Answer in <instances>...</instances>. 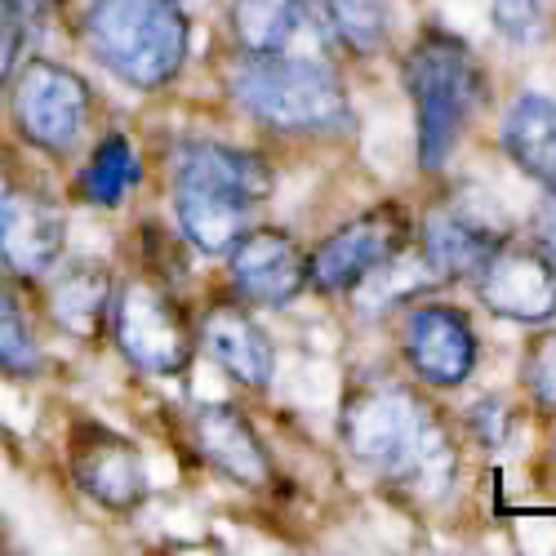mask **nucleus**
<instances>
[{
	"mask_svg": "<svg viewBox=\"0 0 556 556\" xmlns=\"http://www.w3.org/2000/svg\"><path fill=\"white\" fill-rule=\"evenodd\" d=\"M67 468L85 498H94L108 513H134L148 498V463L129 437L103 424H76L67 441Z\"/></svg>",
	"mask_w": 556,
	"mask_h": 556,
	"instance_id": "nucleus-9",
	"label": "nucleus"
},
{
	"mask_svg": "<svg viewBox=\"0 0 556 556\" xmlns=\"http://www.w3.org/2000/svg\"><path fill=\"white\" fill-rule=\"evenodd\" d=\"M534 250L556 263V197H547L534 214Z\"/></svg>",
	"mask_w": 556,
	"mask_h": 556,
	"instance_id": "nucleus-29",
	"label": "nucleus"
},
{
	"mask_svg": "<svg viewBox=\"0 0 556 556\" xmlns=\"http://www.w3.org/2000/svg\"><path fill=\"white\" fill-rule=\"evenodd\" d=\"M85 45L129 89H165L188 63L192 23L178 0H89L80 14Z\"/></svg>",
	"mask_w": 556,
	"mask_h": 556,
	"instance_id": "nucleus-4",
	"label": "nucleus"
},
{
	"mask_svg": "<svg viewBox=\"0 0 556 556\" xmlns=\"http://www.w3.org/2000/svg\"><path fill=\"white\" fill-rule=\"evenodd\" d=\"M348 454L375 477L414 498H445L458 472V450L441 414L396 379H365L339 409Z\"/></svg>",
	"mask_w": 556,
	"mask_h": 556,
	"instance_id": "nucleus-1",
	"label": "nucleus"
},
{
	"mask_svg": "<svg viewBox=\"0 0 556 556\" xmlns=\"http://www.w3.org/2000/svg\"><path fill=\"white\" fill-rule=\"evenodd\" d=\"M401 356L428 388H458L472 379L481 343L472 320L450 303H414L401 320Z\"/></svg>",
	"mask_w": 556,
	"mask_h": 556,
	"instance_id": "nucleus-8",
	"label": "nucleus"
},
{
	"mask_svg": "<svg viewBox=\"0 0 556 556\" xmlns=\"http://www.w3.org/2000/svg\"><path fill=\"white\" fill-rule=\"evenodd\" d=\"M138 178H143V165H138V148L129 143V134H108L94 148V156L85 161L76 188L89 205L116 210L138 188Z\"/></svg>",
	"mask_w": 556,
	"mask_h": 556,
	"instance_id": "nucleus-22",
	"label": "nucleus"
},
{
	"mask_svg": "<svg viewBox=\"0 0 556 556\" xmlns=\"http://www.w3.org/2000/svg\"><path fill=\"white\" fill-rule=\"evenodd\" d=\"M227 94L245 116L276 134H348L352 99L343 80L299 54H237L227 67Z\"/></svg>",
	"mask_w": 556,
	"mask_h": 556,
	"instance_id": "nucleus-3",
	"label": "nucleus"
},
{
	"mask_svg": "<svg viewBox=\"0 0 556 556\" xmlns=\"http://www.w3.org/2000/svg\"><path fill=\"white\" fill-rule=\"evenodd\" d=\"M494 31L513 45H543L552 31V0H494Z\"/></svg>",
	"mask_w": 556,
	"mask_h": 556,
	"instance_id": "nucleus-24",
	"label": "nucleus"
},
{
	"mask_svg": "<svg viewBox=\"0 0 556 556\" xmlns=\"http://www.w3.org/2000/svg\"><path fill=\"white\" fill-rule=\"evenodd\" d=\"M503 152L521 174H530L547 197H556V103L543 94H521L503 116Z\"/></svg>",
	"mask_w": 556,
	"mask_h": 556,
	"instance_id": "nucleus-18",
	"label": "nucleus"
},
{
	"mask_svg": "<svg viewBox=\"0 0 556 556\" xmlns=\"http://www.w3.org/2000/svg\"><path fill=\"white\" fill-rule=\"evenodd\" d=\"M112 312V276L99 263H54L50 267V316L72 339H99Z\"/></svg>",
	"mask_w": 556,
	"mask_h": 556,
	"instance_id": "nucleus-17",
	"label": "nucleus"
},
{
	"mask_svg": "<svg viewBox=\"0 0 556 556\" xmlns=\"http://www.w3.org/2000/svg\"><path fill=\"white\" fill-rule=\"evenodd\" d=\"M174 174H197L205 182H218V188L245 197L250 205L267 201L276 188L271 165L250 152V148H231V143H210V138H192L174 152Z\"/></svg>",
	"mask_w": 556,
	"mask_h": 556,
	"instance_id": "nucleus-19",
	"label": "nucleus"
},
{
	"mask_svg": "<svg viewBox=\"0 0 556 556\" xmlns=\"http://www.w3.org/2000/svg\"><path fill=\"white\" fill-rule=\"evenodd\" d=\"M40 365H45V352L36 343V330L10 286L5 267H0V375L31 379V375H40Z\"/></svg>",
	"mask_w": 556,
	"mask_h": 556,
	"instance_id": "nucleus-23",
	"label": "nucleus"
},
{
	"mask_svg": "<svg viewBox=\"0 0 556 556\" xmlns=\"http://www.w3.org/2000/svg\"><path fill=\"white\" fill-rule=\"evenodd\" d=\"M18 50H23V27L0 10V94H5V85L18 67Z\"/></svg>",
	"mask_w": 556,
	"mask_h": 556,
	"instance_id": "nucleus-27",
	"label": "nucleus"
},
{
	"mask_svg": "<svg viewBox=\"0 0 556 556\" xmlns=\"http://www.w3.org/2000/svg\"><path fill=\"white\" fill-rule=\"evenodd\" d=\"M477 299L517 326H547L556 316V263L507 237L477 271Z\"/></svg>",
	"mask_w": 556,
	"mask_h": 556,
	"instance_id": "nucleus-12",
	"label": "nucleus"
},
{
	"mask_svg": "<svg viewBox=\"0 0 556 556\" xmlns=\"http://www.w3.org/2000/svg\"><path fill=\"white\" fill-rule=\"evenodd\" d=\"M197 348L223 369L227 379H237L250 392H263L276 375V348L263 334L258 320L237 303V299H214L197 326Z\"/></svg>",
	"mask_w": 556,
	"mask_h": 556,
	"instance_id": "nucleus-13",
	"label": "nucleus"
},
{
	"mask_svg": "<svg viewBox=\"0 0 556 556\" xmlns=\"http://www.w3.org/2000/svg\"><path fill=\"white\" fill-rule=\"evenodd\" d=\"M521 379H526V392L539 409L556 414V330H543L530 348H526V369H521Z\"/></svg>",
	"mask_w": 556,
	"mask_h": 556,
	"instance_id": "nucleus-25",
	"label": "nucleus"
},
{
	"mask_svg": "<svg viewBox=\"0 0 556 556\" xmlns=\"http://www.w3.org/2000/svg\"><path fill=\"white\" fill-rule=\"evenodd\" d=\"M307 18V0H231V36L245 54H281Z\"/></svg>",
	"mask_w": 556,
	"mask_h": 556,
	"instance_id": "nucleus-20",
	"label": "nucleus"
},
{
	"mask_svg": "<svg viewBox=\"0 0 556 556\" xmlns=\"http://www.w3.org/2000/svg\"><path fill=\"white\" fill-rule=\"evenodd\" d=\"M401 80L414 103V138H419V165L437 174L463 134L490 99L485 63L450 31H424L401 59Z\"/></svg>",
	"mask_w": 556,
	"mask_h": 556,
	"instance_id": "nucleus-2",
	"label": "nucleus"
},
{
	"mask_svg": "<svg viewBox=\"0 0 556 556\" xmlns=\"http://www.w3.org/2000/svg\"><path fill=\"white\" fill-rule=\"evenodd\" d=\"M174 218L192 250L223 254L250 227V201L197 174H174Z\"/></svg>",
	"mask_w": 556,
	"mask_h": 556,
	"instance_id": "nucleus-16",
	"label": "nucleus"
},
{
	"mask_svg": "<svg viewBox=\"0 0 556 556\" xmlns=\"http://www.w3.org/2000/svg\"><path fill=\"white\" fill-rule=\"evenodd\" d=\"M307 14L352 54H379L392 31V0H307Z\"/></svg>",
	"mask_w": 556,
	"mask_h": 556,
	"instance_id": "nucleus-21",
	"label": "nucleus"
},
{
	"mask_svg": "<svg viewBox=\"0 0 556 556\" xmlns=\"http://www.w3.org/2000/svg\"><path fill=\"white\" fill-rule=\"evenodd\" d=\"M468 424H472V432H477L485 445H498L503 432H507V424H513V414H507V405H503L498 396H490V401H481V405L468 414Z\"/></svg>",
	"mask_w": 556,
	"mask_h": 556,
	"instance_id": "nucleus-26",
	"label": "nucleus"
},
{
	"mask_svg": "<svg viewBox=\"0 0 556 556\" xmlns=\"http://www.w3.org/2000/svg\"><path fill=\"white\" fill-rule=\"evenodd\" d=\"M192 445L227 481L250 485V490H263L271 481V454H267L258 428L237 405H223V401L197 405L192 409Z\"/></svg>",
	"mask_w": 556,
	"mask_h": 556,
	"instance_id": "nucleus-14",
	"label": "nucleus"
},
{
	"mask_svg": "<svg viewBox=\"0 0 556 556\" xmlns=\"http://www.w3.org/2000/svg\"><path fill=\"white\" fill-rule=\"evenodd\" d=\"M223 254L231 286L254 307H290L307 294V250L281 227H245Z\"/></svg>",
	"mask_w": 556,
	"mask_h": 556,
	"instance_id": "nucleus-10",
	"label": "nucleus"
},
{
	"mask_svg": "<svg viewBox=\"0 0 556 556\" xmlns=\"http://www.w3.org/2000/svg\"><path fill=\"white\" fill-rule=\"evenodd\" d=\"M0 10H5L23 31L27 27H36V23H45L54 10H59V0H0Z\"/></svg>",
	"mask_w": 556,
	"mask_h": 556,
	"instance_id": "nucleus-28",
	"label": "nucleus"
},
{
	"mask_svg": "<svg viewBox=\"0 0 556 556\" xmlns=\"http://www.w3.org/2000/svg\"><path fill=\"white\" fill-rule=\"evenodd\" d=\"M112 334L121 356L156 379H178L188 375L197 361V326L182 312V303L169 294L165 281L152 276H134L112 294Z\"/></svg>",
	"mask_w": 556,
	"mask_h": 556,
	"instance_id": "nucleus-5",
	"label": "nucleus"
},
{
	"mask_svg": "<svg viewBox=\"0 0 556 556\" xmlns=\"http://www.w3.org/2000/svg\"><path fill=\"white\" fill-rule=\"evenodd\" d=\"M503 241H507V231H498L472 214H458V210H437L419 227L424 267L437 281H477V271L490 263V254Z\"/></svg>",
	"mask_w": 556,
	"mask_h": 556,
	"instance_id": "nucleus-15",
	"label": "nucleus"
},
{
	"mask_svg": "<svg viewBox=\"0 0 556 556\" xmlns=\"http://www.w3.org/2000/svg\"><path fill=\"white\" fill-rule=\"evenodd\" d=\"M67 218L63 210L31 188H18L0 165V263L23 281H45L63 258Z\"/></svg>",
	"mask_w": 556,
	"mask_h": 556,
	"instance_id": "nucleus-11",
	"label": "nucleus"
},
{
	"mask_svg": "<svg viewBox=\"0 0 556 556\" xmlns=\"http://www.w3.org/2000/svg\"><path fill=\"white\" fill-rule=\"evenodd\" d=\"M10 116L23 143L63 156L85 138L89 116H94V94H89V80L67 63L27 59L10 76Z\"/></svg>",
	"mask_w": 556,
	"mask_h": 556,
	"instance_id": "nucleus-6",
	"label": "nucleus"
},
{
	"mask_svg": "<svg viewBox=\"0 0 556 556\" xmlns=\"http://www.w3.org/2000/svg\"><path fill=\"white\" fill-rule=\"evenodd\" d=\"M409 241H414V218L396 201L365 210L352 223H343L339 231H330V237L307 254V290L352 294L375 271L392 267L409 250Z\"/></svg>",
	"mask_w": 556,
	"mask_h": 556,
	"instance_id": "nucleus-7",
	"label": "nucleus"
}]
</instances>
